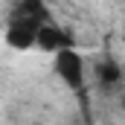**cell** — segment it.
Instances as JSON below:
<instances>
[{
    "mask_svg": "<svg viewBox=\"0 0 125 125\" xmlns=\"http://www.w3.org/2000/svg\"><path fill=\"white\" fill-rule=\"evenodd\" d=\"M50 18H52V12H50L47 0H15L9 15H6L3 41L18 52L35 50L38 47V32Z\"/></svg>",
    "mask_w": 125,
    "mask_h": 125,
    "instance_id": "6da1fadb",
    "label": "cell"
},
{
    "mask_svg": "<svg viewBox=\"0 0 125 125\" xmlns=\"http://www.w3.org/2000/svg\"><path fill=\"white\" fill-rule=\"evenodd\" d=\"M52 73L61 79V84L73 93H82L87 84V61L79 47H67L52 55Z\"/></svg>",
    "mask_w": 125,
    "mask_h": 125,
    "instance_id": "7a4b0ae2",
    "label": "cell"
},
{
    "mask_svg": "<svg viewBox=\"0 0 125 125\" xmlns=\"http://www.w3.org/2000/svg\"><path fill=\"white\" fill-rule=\"evenodd\" d=\"M67 47H79V44H76V35L67 29V26H61L55 18H50V21L41 26V32H38V47H35V50L55 55L58 50H67Z\"/></svg>",
    "mask_w": 125,
    "mask_h": 125,
    "instance_id": "3957f363",
    "label": "cell"
},
{
    "mask_svg": "<svg viewBox=\"0 0 125 125\" xmlns=\"http://www.w3.org/2000/svg\"><path fill=\"white\" fill-rule=\"evenodd\" d=\"M93 82L99 90H116L122 84V67L114 58H102L93 64Z\"/></svg>",
    "mask_w": 125,
    "mask_h": 125,
    "instance_id": "277c9868",
    "label": "cell"
}]
</instances>
